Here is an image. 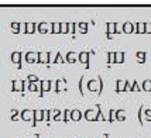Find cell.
Segmentation results:
<instances>
[{
	"instance_id": "cell-14",
	"label": "cell",
	"mask_w": 151,
	"mask_h": 138,
	"mask_svg": "<svg viewBox=\"0 0 151 138\" xmlns=\"http://www.w3.org/2000/svg\"><path fill=\"white\" fill-rule=\"evenodd\" d=\"M35 28H37V24H34V23H26V24H24V33L33 34L34 31H35Z\"/></svg>"
},
{
	"instance_id": "cell-36",
	"label": "cell",
	"mask_w": 151,
	"mask_h": 138,
	"mask_svg": "<svg viewBox=\"0 0 151 138\" xmlns=\"http://www.w3.org/2000/svg\"><path fill=\"white\" fill-rule=\"evenodd\" d=\"M64 79H58V80H55V83H54V87H55V93H59V83L62 82Z\"/></svg>"
},
{
	"instance_id": "cell-18",
	"label": "cell",
	"mask_w": 151,
	"mask_h": 138,
	"mask_svg": "<svg viewBox=\"0 0 151 138\" xmlns=\"http://www.w3.org/2000/svg\"><path fill=\"white\" fill-rule=\"evenodd\" d=\"M136 34H145V23L136 24Z\"/></svg>"
},
{
	"instance_id": "cell-1",
	"label": "cell",
	"mask_w": 151,
	"mask_h": 138,
	"mask_svg": "<svg viewBox=\"0 0 151 138\" xmlns=\"http://www.w3.org/2000/svg\"><path fill=\"white\" fill-rule=\"evenodd\" d=\"M106 28H107V31H106L107 38H112V34H120L122 33V30L117 27L116 23H107V24H106Z\"/></svg>"
},
{
	"instance_id": "cell-42",
	"label": "cell",
	"mask_w": 151,
	"mask_h": 138,
	"mask_svg": "<svg viewBox=\"0 0 151 138\" xmlns=\"http://www.w3.org/2000/svg\"><path fill=\"white\" fill-rule=\"evenodd\" d=\"M144 114H145V117H147V120H150V121H151V110H150V109L144 110Z\"/></svg>"
},
{
	"instance_id": "cell-44",
	"label": "cell",
	"mask_w": 151,
	"mask_h": 138,
	"mask_svg": "<svg viewBox=\"0 0 151 138\" xmlns=\"http://www.w3.org/2000/svg\"><path fill=\"white\" fill-rule=\"evenodd\" d=\"M50 114H51V110H45V121H48V120H50V117H51Z\"/></svg>"
},
{
	"instance_id": "cell-6",
	"label": "cell",
	"mask_w": 151,
	"mask_h": 138,
	"mask_svg": "<svg viewBox=\"0 0 151 138\" xmlns=\"http://www.w3.org/2000/svg\"><path fill=\"white\" fill-rule=\"evenodd\" d=\"M83 117H85L88 121H96V117H98V110H92V109H89V110H86L85 112Z\"/></svg>"
},
{
	"instance_id": "cell-13",
	"label": "cell",
	"mask_w": 151,
	"mask_h": 138,
	"mask_svg": "<svg viewBox=\"0 0 151 138\" xmlns=\"http://www.w3.org/2000/svg\"><path fill=\"white\" fill-rule=\"evenodd\" d=\"M52 87V80H41V90L44 92H50V89Z\"/></svg>"
},
{
	"instance_id": "cell-19",
	"label": "cell",
	"mask_w": 151,
	"mask_h": 138,
	"mask_svg": "<svg viewBox=\"0 0 151 138\" xmlns=\"http://www.w3.org/2000/svg\"><path fill=\"white\" fill-rule=\"evenodd\" d=\"M96 110H98V117H96V121H106L107 118L103 116V113H102V109H100V106H99V103L96 104Z\"/></svg>"
},
{
	"instance_id": "cell-7",
	"label": "cell",
	"mask_w": 151,
	"mask_h": 138,
	"mask_svg": "<svg viewBox=\"0 0 151 138\" xmlns=\"http://www.w3.org/2000/svg\"><path fill=\"white\" fill-rule=\"evenodd\" d=\"M21 59H23V54L19 52V51H16V52L12 54V61H13L14 64H17V68L21 69Z\"/></svg>"
},
{
	"instance_id": "cell-41",
	"label": "cell",
	"mask_w": 151,
	"mask_h": 138,
	"mask_svg": "<svg viewBox=\"0 0 151 138\" xmlns=\"http://www.w3.org/2000/svg\"><path fill=\"white\" fill-rule=\"evenodd\" d=\"M145 34H151V23H145Z\"/></svg>"
},
{
	"instance_id": "cell-22",
	"label": "cell",
	"mask_w": 151,
	"mask_h": 138,
	"mask_svg": "<svg viewBox=\"0 0 151 138\" xmlns=\"http://www.w3.org/2000/svg\"><path fill=\"white\" fill-rule=\"evenodd\" d=\"M143 90H144V92H151V80L150 79L143 80Z\"/></svg>"
},
{
	"instance_id": "cell-31",
	"label": "cell",
	"mask_w": 151,
	"mask_h": 138,
	"mask_svg": "<svg viewBox=\"0 0 151 138\" xmlns=\"http://www.w3.org/2000/svg\"><path fill=\"white\" fill-rule=\"evenodd\" d=\"M83 80H85V76H81V80H79V93H81V96H83Z\"/></svg>"
},
{
	"instance_id": "cell-10",
	"label": "cell",
	"mask_w": 151,
	"mask_h": 138,
	"mask_svg": "<svg viewBox=\"0 0 151 138\" xmlns=\"http://www.w3.org/2000/svg\"><path fill=\"white\" fill-rule=\"evenodd\" d=\"M37 64H50V52H38Z\"/></svg>"
},
{
	"instance_id": "cell-33",
	"label": "cell",
	"mask_w": 151,
	"mask_h": 138,
	"mask_svg": "<svg viewBox=\"0 0 151 138\" xmlns=\"http://www.w3.org/2000/svg\"><path fill=\"white\" fill-rule=\"evenodd\" d=\"M98 80H99V94H102V92H103V79H102L100 75L98 76Z\"/></svg>"
},
{
	"instance_id": "cell-21",
	"label": "cell",
	"mask_w": 151,
	"mask_h": 138,
	"mask_svg": "<svg viewBox=\"0 0 151 138\" xmlns=\"http://www.w3.org/2000/svg\"><path fill=\"white\" fill-rule=\"evenodd\" d=\"M51 31H52V34L61 33V23H52L51 24Z\"/></svg>"
},
{
	"instance_id": "cell-16",
	"label": "cell",
	"mask_w": 151,
	"mask_h": 138,
	"mask_svg": "<svg viewBox=\"0 0 151 138\" xmlns=\"http://www.w3.org/2000/svg\"><path fill=\"white\" fill-rule=\"evenodd\" d=\"M81 118H82V113L79 112L78 109L71 112V120H73V121H79Z\"/></svg>"
},
{
	"instance_id": "cell-34",
	"label": "cell",
	"mask_w": 151,
	"mask_h": 138,
	"mask_svg": "<svg viewBox=\"0 0 151 138\" xmlns=\"http://www.w3.org/2000/svg\"><path fill=\"white\" fill-rule=\"evenodd\" d=\"M71 112H72V110H65V112H64V117H62V120H64L65 123L71 118Z\"/></svg>"
},
{
	"instance_id": "cell-26",
	"label": "cell",
	"mask_w": 151,
	"mask_h": 138,
	"mask_svg": "<svg viewBox=\"0 0 151 138\" xmlns=\"http://www.w3.org/2000/svg\"><path fill=\"white\" fill-rule=\"evenodd\" d=\"M12 30H13L14 34H20L21 33V28H20V23H12Z\"/></svg>"
},
{
	"instance_id": "cell-3",
	"label": "cell",
	"mask_w": 151,
	"mask_h": 138,
	"mask_svg": "<svg viewBox=\"0 0 151 138\" xmlns=\"http://www.w3.org/2000/svg\"><path fill=\"white\" fill-rule=\"evenodd\" d=\"M12 92H24V80H12Z\"/></svg>"
},
{
	"instance_id": "cell-17",
	"label": "cell",
	"mask_w": 151,
	"mask_h": 138,
	"mask_svg": "<svg viewBox=\"0 0 151 138\" xmlns=\"http://www.w3.org/2000/svg\"><path fill=\"white\" fill-rule=\"evenodd\" d=\"M37 30H38L40 34L48 33V24L47 23H40V24H37Z\"/></svg>"
},
{
	"instance_id": "cell-9",
	"label": "cell",
	"mask_w": 151,
	"mask_h": 138,
	"mask_svg": "<svg viewBox=\"0 0 151 138\" xmlns=\"http://www.w3.org/2000/svg\"><path fill=\"white\" fill-rule=\"evenodd\" d=\"M126 86H127V80H122V79L116 80V93L126 92Z\"/></svg>"
},
{
	"instance_id": "cell-2",
	"label": "cell",
	"mask_w": 151,
	"mask_h": 138,
	"mask_svg": "<svg viewBox=\"0 0 151 138\" xmlns=\"http://www.w3.org/2000/svg\"><path fill=\"white\" fill-rule=\"evenodd\" d=\"M45 110H34V120H33V127L37 125L38 121H44L45 120Z\"/></svg>"
},
{
	"instance_id": "cell-45",
	"label": "cell",
	"mask_w": 151,
	"mask_h": 138,
	"mask_svg": "<svg viewBox=\"0 0 151 138\" xmlns=\"http://www.w3.org/2000/svg\"><path fill=\"white\" fill-rule=\"evenodd\" d=\"M105 138H110V135H109V134H105Z\"/></svg>"
},
{
	"instance_id": "cell-23",
	"label": "cell",
	"mask_w": 151,
	"mask_h": 138,
	"mask_svg": "<svg viewBox=\"0 0 151 138\" xmlns=\"http://www.w3.org/2000/svg\"><path fill=\"white\" fill-rule=\"evenodd\" d=\"M136 56H137L138 62H140V64H143V62H145V58H147V54L143 52V51H138V52L136 54Z\"/></svg>"
},
{
	"instance_id": "cell-25",
	"label": "cell",
	"mask_w": 151,
	"mask_h": 138,
	"mask_svg": "<svg viewBox=\"0 0 151 138\" xmlns=\"http://www.w3.org/2000/svg\"><path fill=\"white\" fill-rule=\"evenodd\" d=\"M124 62V52H116V64H123Z\"/></svg>"
},
{
	"instance_id": "cell-24",
	"label": "cell",
	"mask_w": 151,
	"mask_h": 138,
	"mask_svg": "<svg viewBox=\"0 0 151 138\" xmlns=\"http://www.w3.org/2000/svg\"><path fill=\"white\" fill-rule=\"evenodd\" d=\"M107 64H116V52H107Z\"/></svg>"
},
{
	"instance_id": "cell-29",
	"label": "cell",
	"mask_w": 151,
	"mask_h": 138,
	"mask_svg": "<svg viewBox=\"0 0 151 138\" xmlns=\"http://www.w3.org/2000/svg\"><path fill=\"white\" fill-rule=\"evenodd\" d=\"M64 64V62H65V59L62 58V56H61V52H57L55 54V61H54V64Z\"/></svg>"
},
{
	"instance_id": "cell-40",
	"label": "cell",
	"mask_w": 151,
	"mask_h": 138,
	"mask_svg": "<svg viewBox=\"0 0 151 138\" xmlns=\"http://www.w3.org/2000/svg\"><path fill=\"white\" fill-rule=\"evenodd\" d=\"M12 113H13V114H12V120H13V121H16V120H17V117H19L20 113L17 112V110H14V109L12 110Z\"/></svg>"
},
{
	"instance_id": "cell-12",
	"label": "cell",
	"mask_w": 151,
	"mask_h": 138,
	"mask_svg": "<svg viewBox=\"0 0 151 138\" xmlns=\"http://www.w3.org/2000/svg\"><path fill=\"white\" fill-rule=\"evenodd\" d=\"M88 89L91 90V92H96L99 93V80H89L88 82Z\"/></svg>"
},
{
	"instance_id": "cell-5",
	"label": "cell",
	"mask_w": 151,
	"mask_h": 138,
	"mask_svg": "<svg viewBox=\"0 0 151 138\" xmlns=\"http://www.w3.org/2000/svg\"><path fill=\"white\" fill-rule=\"evenodd\" d=\"M20 117L23 118L24 121H30L31 118L34 120V110H28V109H24L20 112Z\"/></svg>"
},
{
	"instance_id": "cell-27",
	"label": "cell",
	"mask_w": 151,
	"mask_h": 138,
	"mask_svg": "<svg viewBox=\"0 0 151 138\" xmlns=\"http://www.w3.org/2000/svg\"><path fill=\"white\" fill-rule=\"evenodd\" d=\"M69 33V23H61V34Z\"/></svg>"
},
{
	"instance_id": "cell-20",
	"label": "cell",
	"mask_w": 151,
	"mask_h": 138,
	"mask_svg": "<svg viewBox=\"0 0 151 138\" xmlns=\"http://www.w3.org/2000/svg\"><path fill=\"white\" fill-rule=\"evenodd\" d=\"M116 120H117V121H124L126 120L124 110H116Z\"/></svg>"
},
{
	"instance_id": "cell-46",
	"label": "cell",
	"mask_w": 151,
	"mask_h": 138,
	"mask_svg": "<svg viewBox=\"0 0 151 138\" xmlns=\"http://www.w3.org/2000/svg\"><path fill=\"white\" fill-rule=\"evenodd\" d=\"M34 137H35V135H34ZM35 138H37V137H35Z\"/></svg>"
},
{
	"instance_id": "cell-8",
	"label": "cell",
	"mask_w": 151,
	"mask_h": 138,
	"mask_svg": "<svg viewBox=\"0 0 151 138\" xmlns=\"http://www.w3.org/2000/svg\"><path fill=\"white\" fill-rule=\"evenodd\" d=\"M123 33L126 34H132V33H136V24H132L130 21H127V23H124L123 24Z\"/></svg>"
},
{
	"instance_id": "cell-4",
	"label": "cell",
	"mask_w": 151,
	"mask_h": 138,
	"mask_svg": "<svg viewBox=\"0 0 151 138\" xmlns=\"http://www.w3.org/2000/svg\"><path fill=\"white\" fill-rule=\"evenodd\" d=\"M89 56H91V54L86 52V51H82L78 54V59L86 66V69H89Z\"/></svg>"
},
{
	"instance_id": "cell-39",
	"label": "cell",
	"mask_w": 151,
	"mask_h": 138,
	"mask_svg": "<svg viewBox=\"0 0 151 138\" xmlns=\"http://www.w3.org/2000/svg\"><path fill=\"white\" fill-rule=\"evenodd\" d=\"M132 87H133V92H140V87H138V83L136 82V80H133Z\"/></svg>"
},
{
	"instance_id": "cell-37",
	"label": "cell",
	"mask_w": 151,
	"mask_h": 138,
	"mask_svg": "<svg viewBox=\"0 0 151 138\" xmlns=\"http://www.w3.org/2000/svg\"><path fill=\"white\" fill-rule=\"evenodd\" d=\"M51 114H52L54 120H59V114H61V112H59V110H52Z\"/></svg>"
},
{
	"instance_id": "cell-43",
	"label": "cell",
	"mask_w": 151,
	"mask_h": 138,
	"mask_svg": "<svg viewBox=\"0 0 151 138\" xmlns=\"http://www.w3.org/2000/svg\"><path fill=\"white\" fill-rule=\"evenodd\" d=\"M126 92H133V87H132V85H130L129 80H127V86H126Z\"/></svg>"
},
{
	"instance_id": "cell-11",
	"label": "cell",
	"mask_w": 151,
	"mask_h": 138,
	"mask_svg": "<svg viewBox=\"0 0 151 138\" xmlns=\"http://www.w3.org/2000/svg\"><path fill=\"white\" fill-rule=\"evenodd\" d=\"M26 61L28 64H35V62L38 61V52H27Z\"/></svg>"
},
{
	"instance_id": "cell-15",
	"label": "cell",
	"mask_w": 151,
	"mask_h": 138,
	"mask_svg": "<svg viewBox=\"0 0 151 138\" xmlns=\"http://www.w3.org/2000/svg\"><path fill=\"white\" fill-rule=\"evenodd\" d=\"M76 54L73 52V51H69V52L66 54V58H65V61L66 62H69V64H73V62H76Z\"/></svg>"
},
{
	"instance_id": "cell-38",
	"label": "cell",
	"mask_w": 151,
	"mask_h": 138,
	"mask_svg": "<svg viewBox=\"0 0 151 138\" xmlns=\"http://www.w3.org/2000/svg\"><path fill=\"white\" fill-rule=\"evenodd\" d=\"M75 31H76V24L75 23H69V33L75 34Z\"/></svg>"
},
{
	"instance_id": "cell-28",
	"label": "cell",
	"mask_w": 151,
	"mask_h": 138,
	"mask_svg": "<svg viewBox=\"0 0 151 138\" xmlns=\"http://www.w3.org/2000/svg\"><path fill=\"white\" fill-rule=\"evenodd\" d=\"M116 120V110H113V109H110L109 110V117H107V121H114Z\"/></svg>"
},
{
	"instance_id": "cell-32",
	"label": "cell",
	"mask_w": 151,
	"mask_h": 138,
	"mask_svg": "<svg viewBox=\"0 0 151 138\" xmlns=\"http://www.w3.org/2000/svg\"><path fill=\"white\" fill-rule=\"evenodd\" d=\"M138 121H140L141 125H144V121H143V106H140V109H138Z\"/></svg>"
},
{
	"instance_id": "cell-35",
	"label": "cell",
	"mask_w": 151,
	"mask_h": 138,
	"mask_svg": "<svg viewBox=\"0 0 151 138\" xmlns=\"http://www.w3.org/2000/svg\"><path fill=\"white\" fill-rule=\"evenodd\" d=\"M27 80H28V82H31V83H35V82L38 80V78H37L35 75H28V76H27Z\"/></svg>"
},
{
	"instance_id": "cell-30",
	"label": "cell",
	"mask_w": 151,
	"mask_h": 138,
	"mask_svg": "<svg viewBox=\"0 0 151 138\" xmlns=\"http://www.w3.org/2000/svg\"><path fill=\"white\" fill-rule=\"evenodd\" d=\"M78 26H79V28H81V33L82 34L88 33V23H83V21H82V23H79Z\"/></svg>"
}]
</instances>
